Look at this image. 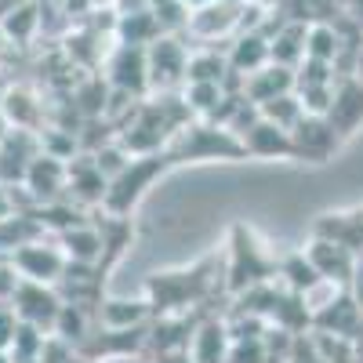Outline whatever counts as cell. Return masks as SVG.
<instances>
[{
	"label": "cell",
	"mask_w": 363,
	"mask_h": 363,
	"mask_svg": "<svg viewBox=\"0 0 363 363\" xmlns=\"http://www.w3.org/2000/svg\"><path fill=\"white\" fill-rule=\"evenodd\" d=\"M99 320L102 327L109 330H135L149 320V301L145 298H113V301H102V309H99Z\"/></svg>",
	"instance_id": "cell-15"
},
{
	"label": "cell",
	"mask_w": 363,
	"mask_h": 363,
	"mask_svg": "<svg viewBox=\"0 0 363 363\" xmlns=\"http://www.w3.org/2000/svg\"><path fill=\"white\" fill-rule=\"evenodd\" d=\"M229 73H240V77H251L258 73L262 66H269V40L258 33V29H247L244 37H236V44L229 48Z\"/></svg>",
	"instance_id": "cell-14"
},
{
	"label": "cell",
	"mask_w": 363,
	"mask_h": 363,
	"mask_svg": "<svg viewBox=\"0 0 363 363\" xmlns=\"http://www.w3.org/2000/svg\"><path fill=\"white\" fill-rule=\"evenodd\" d=\"M240 142H244V153H251V157H294L291 131L269 124V120H262V116L247 128V135Z\"/></svg>",
	"instance_id": "cell-11"
},
{
	"label": "cell",
	"mask_w": 363,
	"mask_h": 363,
	"mask_svg": "<svg viewBox=\"0 0 363 363\" xmlns=\"http://www.w3.org/2000/svg\"><path fill=\"white\" fill-rule=\"evenodd\" d=\"M11 215H18V211H15V193L8 186H0V222L11 218Z\"/></svg>",
	"instance_id": "cell-23"
},
{
	"label": "cell",
	"mask_w": 363,
	"mask_h": 363,
	"mask_svg": "<svg viewBox=\"0 0 363 363\" xmlns=\"http://www.w3.org/2000/svg\"><path fill=\"white\" fill-rule=\"evenodd\" d=\"M22 178H26V189L33 193V200H55L58 189L66 186L69 167L58 160V157H51V153H40V157L29 160V167H26Z\"/></svg>",
	"instance_id": "cell-9"
},
{
	"label": "cell",
	"mask_w": 363,
	"mask_h": 363,
	"mask_svg": "<svg viewBox=\"0 0 363 363\" xmlns=\"http://www.w3.org/2000/svg\"><path fill=\"white\" fill-rule=\"evenodd\" d=\"M225 73H229V58H222L218 51H196L189 55L186 84H222Z\"/></svg>",
	"instance_id": "cell-19"
},
{
	"label": "cell",
	"mask_w": 363,
	"mask_h": 363,
	"mask_svg": "<svg viewBox=\"0 0 363 363\" xmlns=\"http://www.w3.org/2000/svg\"><path fill=\"white\" fill-rule=\"evenodd\" d=\"M342 40L330 26L316 22L313 29H306V58H316V62H335Z\"/></svg>",
	"instance_id": "cell-20"
},
{
	"label": "cell",
	"mask_w": 363,
	"mask_h": 363,
	"mask_svg": "<svg viewBox=\"0 0 363 363\" xmlns=\"http://www.w3.org/2000/svg\"><path fill=\"white\" fill-rule=\"evenodd\" d=\"M62 255L77 265H91L102 255V236L91 229V225H73L62 229Z\"/></svg>",
	"instance_id": "cell-16"
},
{
	"label": "cell",
	"mask_w": 363,
	"mask_h": 363,
	"mask_svg": "<svg viewBox=\"0 0 363 363\" xmlns=\"http://www.w3.org/2000/svg\"><path fill=\"white\" fill-rule=\"evenodd\" d=\"M244 11H247V0H211V4L189 11L186 29L200 40H218V37H229L233 29L247 26Z\"/></svg>",
	"instance_id": "cell-1"
},
{
	"label": "cell",
	"mask_w": 363,
	"mask_h": 363,
	"mask_svg": "<svg viewBox=\"0 0 363 363\" xmlns=\"http://www.w3.org/2000/svg\"><path fill=\"white\" fill-rule=\"evenodd\" d=\"M11 309H15V316L22 323L37 327V330H48V335H51V327L58 320V309H62V298H58L48 284L22 280L18 291L11 294Z\"/></svg>",
	"instance_id": "cell-2"
},
{
	"label": "cell",
	"mask_w": 363,
	"mask_h": 363,
	"mask_svg": "<svg viewBox=\"0 0 363 363\" xmlns=\"http://www.w3.org/2000/svg\"><path fill=\"white\" fill-rule=\"evenodd\" d=\"M22 277H18V269L11 262H0V301H11V294L18 291Z\"/></svg>",
	"instance_id": "cell-22"
},
{
	"label": "cell",
	"mask_w": 363,
	"mask_h": 363,
	"mask_svg": "<svg viewBox=\"0 0 363 363\" xmlns=\"http://www.w3.org/2000/svg\"><path fill=\"white\" fill-rule=\"evenodd\" d=\"M149 55V87H174L186 80V66H189V51L171 37H157L145 48Z\"/></svg>",
	"instance_id": "cell-5"
},
{
	"label": "cell",
	"mask_w": 363,
	"mask_h": 363,
	"mask_svg": "<svg viewBox=\"0 0 363 363\" xmlns=\"http://www.w3.org/2000/svg\"><path fill=\"white\" fill-rule=\"evenodd\" d=\"M309 262L313 269L320 272L323 280H335V284H345L352 277V251L345 244H335V240H313L309 247Z\"/></svg>",
	"instance_id": "cell-13"
},
{
	"label": "cell",
	"mask_w": 363,
	"mask_h": 363,
	"mask_svg": "<svg viewBox=\"0 0 363 363\" xmlns=\"http://www.w3.org/2000/svg\"><path fill=\"white\" fill-rule=\"evenodd\" d=\"M233 265H229V291H251L258 284H265L272 272H277V265L269 262V255L251 240V233L236 229V247H233Z\"/></svg>",
	"instance_id": "cell-3"
},
{
	"label": "cell",
	"mask_w": 363,
	"mask_h": 363,
	"mask_svg": "<svg viewBox=\"0 0 363 363\" xmlns=\"http://www.w3.org/2000/svg\"><path fill=\"white\" fill-rule=\"evenodd\" d=\"M356 316H359V313H356V306H352L349 298H342V301H338V327H335V335H349V327H352V320H356ZM320 323H323V327L335 323V301L327 306V316H320Z\"/></svg>",
	"instance_id": "cell-21"
},
{
	"label": "cell",
	"mask_w": 363,
	"mask_h": 363,
	"mask_svg": "<svg viewBox=\"0 0 363 363\" xmlns=\"http://www.w3.org/2000/svg\"><path fill=\"white\" fill-rule=\"evenodd\" d=\"M109 77L120 91L128 95H142L149 87V55L145 48H135V44H120L116 55L109 58Z\"/></svg>",
	"instance_id": "cell-7"
},
{
	"label": "cell",
	"mask_w": 363,
	"mask_h": 363,
	"mask_svg": "<svg viewBox=\"0 0 363 363\" xmlns=\"http://www.w3.org/2000/svg\"><path fill=\"white\" fill-rule=\"evenodd\" d=\"M229 349H233L229 323L225 320H207L193 330L189 359L193 363H229Z\"/></svg>",
	"instance_id": "cell-8"
},
{
	"label": "cell",
	"mask_w": 363,
	"mask_h": 363,
	"mask_svg": "<svg viewBox=\"0 0 363 363\" xmlns=\"http://www.w3.org/2000/svg\"><path fill=\"white\" fill-rule=\"evenodd\" d=\"M291 142H294V157H306V160H327L338 145V131L330 128V120L320 116V113H306L298 120V128L291 131Z\"/></svg>",
	"instance_id": "cell-6"
},
{
	"label": "cell",
	"mask_w": 363,
	"mask_h": 363,
	"mask_svg": "<svg viewBox=\"0 0 363 363\" xmlns=\"http://www.w3.org/2000/svg\"><path fill=\"white\" fill-rule=\"evenodd\" d=\"M258 113H262V120H269V124H277L284 131H294L298 120L306 116V106H301V99L294 95V91H287V95H277V99L262 102Z\"/></svg>",
	"instance_id": "cell-18"
},
{
	"label": "cell",
	"mask_w": 363,
	"mask_h": 363,
	"mask_svg": "<svg viewBox=\"0 0 363 363\" xmlns=\"http://www.w3.org/2000/svg\"><path fill=\"white\" fill-rule=\"evenodd\" d=\"M287 91H294V69L277 66V62H269L258 73L244 77V99L255 102V106L277 99V95H287Z\"/></svg>",
	"instance_id": "cell-12"
},
{
	"label": "cell",
	"mask_w": 363,
	"mask_h": 363,
	"mask_svg": "<svg viewBox=\"0 0 363 363\" xmlns=\"http://www.w3.org/2000/svg\"><path fill=\"white\" fill-rule=\"evenodd\" d=\"M11 265L18 269L22 280H33V284H55L62 272L69 269V258L62 255V247H48L44 240H33L11 255Z\"/></svg>",
	"instance_id": "cell-4"
},
{
	"label": "cell",
	"mask_w": 363,
	"mask_h": 363,
	"mask_svg": "<svg viewBox=\"0 0 363 363\" xmlns=\"http://www.w3.org/2000/svg\"><path fill=\"white\" fill-rule=\"evenodd\" d=\"M323 116L330 120V128H335L338 135H352V128L363 120V80L338 84L335 99H330V106H327Z\"/></svg>",
	"instance_id": "cell-10"
},
{
	"label": "cell",
	"mask_w": 363,
	"mask_h": 363,
	"mask_svg": "<svg viewBox=\"0 0 363 363\" xmlns=\"http://www.w3.org/2000/svg\"><path fill=\"white\" fill-rule=\"evenodd\" d=\"M87 4H91V8H113L116 0H87Z\"/></svg>",
	"instance_id": "cell-24"
},
{
	"label": "cell",
	"mask_w": 363,
	"mask_h": 363,
	"mask_svg": "<svg viewBox=\"0 0 363 363\" xmlns=\"http://www.w3.org/2000/svg\"><path fill=\"white\" fill-rule=\"evenodd\" d=\"M269 58H272L277 66L294 69V62H301V58H306V29H301L298 22L284 26L280 33L269 40Z\"/></svg>",
	"instance_id": "cell-17"
},
{
	"label": "cell",
	"mask_w": 363,
	"mask_h": 363,
	"mask_svg": "<svg viewBox=\"0 0 363 363\" xmlns=\"http://www.w3.org/2000/svg\"><path fill=\"white\" fill-rule=\"evenodd\" d=\"M359 80H363V48H359Z\"/></svg>",
	"instance_id": "cell-25"
}]
</instances>
